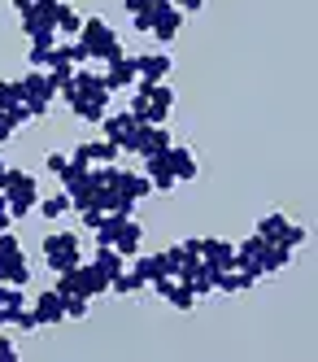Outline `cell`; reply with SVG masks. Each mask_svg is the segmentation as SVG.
I'll list each match as a JSON object with an SVG mask.
<instances>
[{
	"instance_id": "obj_1",
	"label": "cell",
	"mask_w": 318,
	"mask_h": 362,
	"mask_svg": "<svg viewBox=\"0 0 318 362\" xmlns=\"http://www.w3.org/2000/svg\"><path fill=\"white\" fill-rule=\"evenodd\" d=\"M78 44L88 48V57H96V62H105V66L122 57L118 31H114L105 18H83V31H78Z\"/></svg>"
},
{
	"instance_id": "obj_2",
	"label": "cell",
	"mask_w": 318,
	"mask_h": 362,
	"mask_svg": "<svg viewBox=\"0 0 318 362\" xmlns=\"http://www.w3.org/2000/svg\"><path fill=\"white\" fill-rule=\"evenodd\" d=\"M18 88H22V105L31 110V118H44V114H48V105H52V96H57V79H52L48 70H31V74H22Z\"/></svg>"
},
{
	"instance_id": "obj_3",
	"label": "cell",
	"mask_w": 318,
	"mask_h": 362,
	"mask_svg": "<svg viewBox=\"0 0 318 362\" xmlns=\"http://www.w3.org/2000/svg\"><path fill=\"white\" fill-rule=\"evenodd\" d=\"M44 262L57 275L78 267V262H83V240H78L74 231H52V236H44Z\"/></svg>"
},
{
	"instance_id": "obj_4",
	"label": "cell",
	"mask_w": 318,
	"mask_h": 362,
	"mask_svg": "<svg viewBox=\"0 0 318 362\" xmlns=\"http://www.w3.org/2000/svg\"><path fill=\"white\" fill-rule=\"evenodd\" d=\"M57 293H83V297H100V293H110V279H105L92 262H78L70 271H61L57 279Z\"/></svg>"
},
{
	"instance_id": "obj_5",
	"label": "cell",
	"mask_w": 318,
	"mask_h": 362,
	"mask_svg": "<svg viewBox=\"0 0 318 362\" xmlns=\"http://www.w3.org/2000/svg\"><path fill=\"white\" fill-rule=\"evenodd\" d=\"M183 18H188V13H183V9H175L170 5V0H166V5H157V13H153V40L157 44H170L175 35H179V27H183Z\"/></svg>"
},
{
	"instance_id": "obj_6",
	"label": "cell",
	"mask_w": 318,
	"mask_h": 362,
	"mask_svg": "<svg viewBox=\"0 0 318 362\" xmlns=\"http://www.w3.org/2000/svg\"><path fill=\"white\" fill-rule=\"evenodd\" d=\"M131 271H136L140 279H144V288H148V284L153 279H175V267H170V253L162 249V253H136V267H131Z\"/></svg>"
},
{
	"instance_id": "obj_7",
	"label": "cell",
	"mask_w": 318,
	"mask_h": 362,
	"mask_svg": "<svg viewBox=\"0 0 318 362\" xmlns=\"http://www.w3.org/2000/svg\"><path fill=\"white\" fill-rule=\"evenodd\" d=\"M100 79H105V88H110V92L136 88V79H140V66H136V57H118V62H110V70H105Z\"/></svg>"
},
{
	"instance_id": "obj_8",
	"label": "cell",
	"mask_w": 318,
	"mask_h": 362,
	"mask_svg": "<svg viewBox=\"0 0 318 362\" xmlns=\"http://www.w3.org/2000/svg\"><path fill=\"white\" fill-rule=\"evenodd\" d=\"M166 158H170V175L179 179V184H183V179H188V184L196 179V170H201V166H196V153H192L188 144H179V140H175V144L166 148Z\"/></svg>"
},
{
	"instance_id": "obj_9",
	"label": "cell",
	"mask_w": 318,
	"mask_h": 362,
	"mask_svg": "<svg viewBox=\"0 0 318 362\" xmlns=\"http://www.w3.org/2000/svg\"><path fill=\"white\" fill-rule=\"evenodd\" d=\"M201 262L218 267V271H231V267H235V245H231V240H218V236L201 240Z\"/></svg>"
},
{
	"instance_id": "obj_10",
	"label": "cell",
	"mask_w": 318,
	"mask_h": 362,
	"mask_svg": "<svg viewBox=\"0 0 318 362\" xmlns=\"http://www.w3.org/2000/svg\"><path fill=\"white\" fill-rule=\"evenodd\" d=\"M0 284H31V262H26V253L18 249V253H5L0 257Z\"/></svg>"
},
{
	"instance_id": "obj_11",
	"label": "cell",
	"mask_w": 318,
	"mask_h": 362,
	"mask_svg": "<svg viewBox=\"0 0 318 362\" xmlns=\"http://www.w3.org/2000/svg\"><path fill=\"white\" fill-rule=\"evenodd\" d=\"M140 245H144V227H140L136 218H122V223H118V236H114V249H118L122 257H136Z\"/></svg>"
},
{
	"instance_id": "obj_12",
	"label": "cell",
	"mask_w": 318,
	"mask_h": 362,
	"mask_svg": "<svg viewBox=\"0 0 318 362\" xmlns=\"http://www.w3.org/2000/svg\"><path fill=\"white\" fill-rule=\"evenodd\" d=\"M31 310H35V319H40V327H44V323H61V319H66V305H61V293H57V288H48V293H40Z\"/></svg>"
},
{
	"instance_id": "obj_13",
	"label": "cell",
	"mask_w": 318,
	"mask_h": 362,
	"mask_svg": "<svg viewBox=\"0 0 318 362\" xmlns=\"http://www.w3.org/2000/svg\"><path fill=\"white\" fill-rule=\"evenodd\" d=\"M92 267H96V271H100L105 279L114 284V279H118V275L126 271V257H122V253H118L114 245H96V262H92Z\"/></svg>"
},
{
	"instance_id": "obj_14",
	"label": "cell",
	"mask_w": 318,
	"mask_h": 362,
	"mask_svg": "<svg viewBox=\"0 0 318 362\" xmlns=\"http://www.w3.org/2000/svg\"><path fill=\"white\" fill-rule=\"evenodd\" d=\"M126 114L136 118V122H144V127H162V122L170 118V110H157L148 96H136V100H131V110H126Z\"/></svg>"
},
{
	"instance_id": "obj_15",
	"label": "cell",
	"mask_w": 318,
	"mask_h": 362,
	"mask_svg": "<svg viewBox=\"0 0 318 362\" xmlns=\"http://www.w3.org/2000/svg\"><path fill=\"white\" fill-rule=\"evenodd\" d=\"M100 127H105V140H114V144L122 148V140H126L131 127H136V118H131L126 110H118V114H105V118H100Z\"/></svg>"
},
{
	"instance_id": "obj_16",
	"label": "cell",
	"mask_w": 318,
	"mask_h": 362,
	"mask_svg": "<svg viewBox=\"0 0 318 362\" xmlns=\"http://www.w3.org/2000/svg\"><path fill=\"white\" fill-rule=\"evenodd\" d=\"M136 66H140V79H153V83H162L170 74V57L166 53H144V57H136Z\"/></svg>"
},
{
	"instance_id": "obj_17",
	"label": "cell",
	"mask_w": 318,
	"mask_h": 362,
	"mask_svg": "<svg viewBox=\"0 0 318 362\" xmlns=\"http://www.w3.org/2000/svg\"><path fill=\"white\" fill-rule=\"evenodd\" d=\"M283 267H293V249H283V245H266V253H261V271L275 275Z\"/></svg>"
},
{
	"instance_id": "obj_18",
	"label": "cell",
	"mask_w": 318,
	"mask_h": 362,
	"mask_svg": "<svg viewBox=\"0 0 318 362\" xmlns=\"http://www.w3.org/2000/svg\"><path fill=\"white\" fill-rule=\"evenodd\" d=\"M5 201H9V218H26L40 205V192H5Z\"/></svg>"
},
{
	"instance_id": "obj_19",
	"label": "cell",
	"mask_w": 318,
	"mask_h": 362,
	"mask_svg": "<svg viewBox=\"0 0 318 362\" xmlns=\"http://www.w3.org/2000/svg\"><path fill=\"white\" fill-rule=\"evenodd\" d=\"M0 192H40V184H35V175H31V170H13V166H9L5 188H0Z\"/></svg>"
},
{
	"instance_id": "obj_20",
	"label": "cell",
	"mask_w": 318,
	"mask_h": 362,
	"mask_svg": "<svg viewBox=\"0 0 318 362\" xmlns=\"http://www.w3.org/2000/svg\"><path fill=\"white\" fill-rule=\"evenodd\" d=\"M88 153H92V166H118V144L114 140H96V144H88Z\"/></svg>"
},
{
	"instance_id": "obj_21",
	"label": "cell",
	"mask_w": 318,
	"mask_h": 362,
	"mask_svg": "<svg viewBox=\"0 0 318 362\" xmlns=\"http://www.w3.org/2000/svg\"><path fill=\"white\" fill-rule=\"evenodd\" d=\"M35 210H40L44 218H61V214H70V210H74V205H70V197H66V192H57V197H40Z\"/></svg>"
},
{
	"instance_id": "obj_22",
	"label": "cell",
	"mask_w": 318,
	"mask_h": 362,
	"mask_svg": "<svg viewBox=\"0 0 318 362\" xmlns=\"http://www.w3.org/2000/svg\"><path fill=\"white\" fill-rule=\"evenodd\" d=\"M83 31V18H78V9L74 5H61L57 9V35H78Z\"/></svg>"
},
{
	"instance_id": "obj_23",
	"label": "cell",
	"mask_w": 318,
	"mask_h": 362,
	"mask_svg": "<svg viewBox=\"0 0 318 362\" xmlns=\"http://www.w3.org/2000/svg\"><path fill=\"white\" fill-rule=\"evenodd\" d=\"M61 305H66V319H88L92 297H83V293H61Z\"/></svg>"
},
{
	"instance_id": "obj_24",
	"label": "cell",
	"mask_w": 318,
	"mask_h": 362,
	"mask_svg": "<svg viewBox=\"0 0 318 362\" xmlns=\"http://www.w3.org/2000/svg\"><path fill=\"white\" fill-rule=\"evenodd\" d=\"M166 301H170L175 310H192V305H196V293L188 288V284H179V279H175V284H170V293H166Z\"/></svg>"
},
{
	"instance_id": "obj_25",
	"label": "cell",
	"mask_w": 318,
	"mask_h": 362,
	"mask_svg": "<svg viewBox=\"0 0 318 362\" xmlns=\"http://www.w3.org/2000/svg\"><path fill=\"white\" fill-rule=\"evenodd\" d=\"M275 245H283V249H297V245H305V227L288 218V223H283V231L275 236Z\"/></svg>"
},
{
	"instance_id": "obj_26",
	"label": "cell",
	"mask_w": 318,
	"mask_h": 362,
	"mask_svg": "<svg viewBox=\"0 0 318 362\" xmlns=\"http://www.w3.org/2000/svg\"><path fill=\"white\" fill-rule=\"evenodd\" d=\"M144 288V279L136 275V271H122L114 284H110V293H118V297H131V293H140Z\"/></svg>"
},
{
	"instance_id": "obj_27",
	"label": "cell",
	"mask_w": 318,
	"mask_h": 362,
	"mask_svg": "<svg viewBox=\"0 0 318 362\" xmlns=\"http://www.w3.org/2000/svg\"><path fill=\"white\" fill-rule=\"evenodd\" d=\"M175 144V136L166 132V122L162 127H148V148H144V158H148V153H166Z\"/></svg>"
},
{
	"instance_id": "obj_28",
	"label": "cell",
	"mask_w": 318,
	"mask_h": 362,
	"mask_svg": "<svg viewBox=\"0 0 318 362\" xmlns=\"http://www.w3.org/2000/svg\"><path fill=\"white\" fill-rule=\"evenodd\" d=\"M283 223H288V214H266V218L257 223V236L275 245V236H279V231H283Z\"/></svg>"
},
{
	"instance_id": "obj_29",
	"label": "cell",
	"mask_w": 318,
	"mask_h": 362,
	"mask_svg": "<svg viewBox=\"0 0 318 362\" xmlns=\"http://www.w3.org/2000/svg\"><path fill=\"white\" fill-rule=\"evenodd\" d=\"M18 100H22V88H18V79H0V110L18 105Z\"/></svg>"
},
{
	"instance_id": "obj_30",
	"label": "cell",
	"mask_w": 318,
	"mask_h": 362,
	"mask_svg": "<svg viewBox=\"0 0 318 362\" xmlns=\"http://www.w3.org/2000/svg\"><path fill=\"white\" fill-rule=\"evenodd\" d=\"M0 118H5V122L13 127V132H18V127H22V122H31V110H26V105H22V100H18V105H9V110H0Z\"/></svg>"
},
{
	"instance_id": "obj_31",
	"label": "cell",
	"mask_w": 318,
	"mask_h": 362,
	"mask_svg": "<svg viewBox=\"0 0 318 362\" xmlns=\"http://www.w3.org/2000/svg\"><path fill=\"white\" fill-rule=\"evenodd\" d=\"M9 327H18V332H35V327H40V319H35V310H26V305H22L18 315H13V323H9Z\"/></svg>"
},
{
	"instance_id": "obj_32",
	"label": "cell",
	"mask_w": 318,
	"mask_h": 362,
	"mask_svg": "<svg viewBox=\"0 0 318 362\" xmlns=\"http://www.w3.org/2000/svg\"><path fill=\"white\" fill-rule=\"evenodd\" d=\"M48 53H52V44H31V57H26V62H31V70H44L48 66Z\"/></svg>"
},
{
	"instance_id": "obj_33",
	"label": "cell",
	"mask_w": 318,
	"mask_h": 362,
	"mask_svg": "<svg viewBox=\"0 0 318 362\" xmlns=\"http://www.w3.org/2000/svg\"><path fill=\"white\" fill-rule=\"evenodd\" d=\"M18 249H22L18 231H13V227H5V231H0V257H5V253H18Z\"/></svg>"
},
{
	"instance_id": "obj_34",
	"label": "cell",
	"mask_w": 318,
	"mask_h": 362,
	"mask_svg": "<svg viewBox=\"0 0 318 362\" xmlns=\"http://www.w3.org/2000/svg\"><path fill=\"white\" fill-rule=\"evenodd\" d=\"M66 53H70V62H74L78 70H83V66L92 62V57H88V48H83V44H66Z\"/></svg>"
},
{
	"instance_id": "obj_35",
	"label": "cell",
	"mask_w": 318,
	"mask_h": 362,
	"mask_svg": "<svg viewBox=\"0 0 318 362\" xmlns=\"http://www.w3.org/2000/svg\"><path fill=\"white\" fill-rule=\"evenodd\" d=\"M157 5H166V0H126V13H148Z\"/></svg>"
},
{
	"instance_id": "obj_36",
	"label": "cell",
	"mask_w": 318,
	"mask_h": 362,
	"mask_svg": "<svg viewBox=\"0 0 318 362\" xmlns=\"http://www.w3.org/2000/svg\"><path fill=\"white\" fill-rule=\"evenodd\" d=\"M153 13H157V9H148V13H131V22H136V31H140V35L153 31Z\"/></svg>"
},
{
	"instance_id": "obj_37",
	"label": "cell",
	"mask_w": 318,
	"mask_h": 362,
	"mask_svg": "<svg viewBox=\"0 0 318 362\" xmlns=\"http://www.w3.org/2000/svg\"><path fill=\"white\" fill-rule=\"evenodd\" d=\"M66 162H70L66 153H48V158H44V166H48L52 175H61V170H66Z\"/></svg>"
},
{
	"instance_id": "obj_38",
	"label": "cell",
	"mask_w": 318,
	"mask_h": 362,
	"mask_svg": "<svg viewBox=\"0 0 318 362\" xmlns=\"http://www.w3.org/2000/svg\"><path fill=\"white\" fill-rule=\"evenodd\" d=\"M78 218H83V227H92V231H96V227L105 223V210H78Z\"/></svg>"
},
{
	"instance_id": "obj_39",
	"label": "cell",
	"mask_w": 318,
	"mask_h": 362,
	"mask_svg": "<svg viewBox=\"0 0 318 362\" xmlns=\"http://www.w3.org/2000/svg\"><path fill=\"white\" fill-rule=\"evenodd\" d=\"M0 362H18V345L5 341V336H0Z\"/></svg>"
},
{
	"instance_id": "obj_40",
	"label": "cell",
	"mask_w": 318,
	"mask_h": 362,
	"mask_svg": "<svg viewBox=\"0 0 318 362\" xmlns=\"http://www.w3.org/2000/svg\"><path fill=\"white\" fill-rule=\"evenodd\" d=\"M175 9H183V13H196V9H205V0H170Z\"/></svg>"
},
{
	"instance_id": "obj_41",
	"label": "cell",
	"mask_w": 318,
	"mask_h": 362,
	"mask_svg": "<svg viewBox=\"0 0 318 362\" xmlns=\"http://www.w3.org/2000/svg\"><path fill=\"white\" fill-rule=\"evenodd\" d=\"M5 227H13V218H9V201H5V192H0V231Z\"/></svg>"
},
{
	"instance_id": "obj_42",
	"label": "cell",
	"mask_w": 318,
	"mask_h": 362,
	"mask_svg": "<svg viewBox=\"0 0 318 362\" xmlns=\"http://www.w3.org/2000/svg\"><path fill=\"white\" fill-rule=\"evenodd\" d=\"M9 140H13V127H9L5 118H0V144H9Z\"/></svg>"
},
{
	"instance_id": "obj_43",
	"label": "cell",
	"mask_w": 318,
	"mask_h": 362,
	"mask_svg": "<svg viewBox=\"0 0 318 362\" xmlns=\"http://www.w3.org/2000/svg\"><path fill=\"white\" fill-rule=\"evenodd\" d=\"M31 5H35V0H13V9H18V13H26Z\"/></svg>"
},
{
	"instance_id": "obj_44",
	"label": "cell",
	"mask_w": 318,
	"mask_h": 362,
	"mask_svg": "<svg viewBox=\"0 0 318 362\" xmlns=\"http://www.w3.org/2000/svg\"><path fill=\"white\" fill-rule=\"evenodd\" d=\"M5 175H9V166H5V158H0V188H5Z\"/></svg>"
}]
</instances>
